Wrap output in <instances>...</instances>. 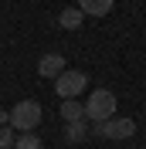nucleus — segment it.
Listing matches in <instances>:
<instances>
[{
	"label": "nucleus",
	"instance_id": "1",
	"mask_svg": "<svg viewBox=\"0 0 146 149\" xmlns=\"http://www.w3.org/2000/svg\"><path fill=\"white\" fill-rule=\"evenodd\" d=\"M116 95L109 92V88H95L92 92V98L85 102V119L88 122H105V119H112L116 115Z\"/></svg>",
	"mask_w": 146,
	"mask_h": 149
},
{
	"label": "nucleus",
	"instance_id": "2",
	"mask_svg": "<svg viewBox=\"0 0 146 149\" xmlns=\"http://www.w3.org/2000/svg\"><path fill=\"white\" fill-rule=\"evenodd\" d=\"M37 122H41V102L34 98H24L10 109V129H20V132H34Z\"/></svg>",
	"mask_w": 146,
	"mask_h": 149
},
{
	"label": "nucleus",
	"instance_id": "3",
	"mask_svg": "<svg viewBox=\"0 0 146 149\" xmlns=\"http://www.w3.org/2000/svg\"><path fill=\"white\" fill-rule=\"evenodd\" d=\"M85 88H88V74H85V71H75V68H65V71L55 78L58 98H78Z\"/></svg>",
	"mask_w": 146,
	"mask_h": 149
},
{
	"label": "nucleus",
	"instance_id": "4",
	"mask_svg": "<svg viewBox=\"0 0 146 149\" xmlns=\"http://www.w3.org/2000/svg\"><path fill=\"white\" fill-rule=\"evenodd\" d=\"M92 136H99V139H129V136H136V122L112 115V119H105V122H95Z\"/></svg>",
	"mask_w": 146,
	"mask_h": 149
},
{
	"label": "nucleus",
	"instance_id": "5",
	"mask_svg": "<svg viewBox=\"0 0 146 149\" xmlns=\"http://www.w3.org/2000/svg\"><path fill=\"white\" fill-rule=\"evenodd\" d=\"M61 71H65V58H61V54H55V51L41 54V61H37V74H44V78H58Z\"/></svg>",
	"mask_w": 146,
	"mask_h": 149
},
{
	"label": "nucleus",
	"instance_id": "6",
	"mask_svg": "<svg viewBox=\"0 0 146 149\" xmlns=\"http://www.w3.org/2000/svg\"><path fill=\"white\" fill-rule=\"evenodd\" d=\"M78 10L85 17H105L112 10V0H78Z\"/></svg>",
	"mask_w": 146,
	"mask_h": 149
},
{
	"label": "nucleus",
	"instance_id": "7",
	"mask_svg": "<svg viewBox=\"0 0 146 149\" xmlns=\"http://www.w3.org/2000/svg\"><path fill=\"white\" fill-rule=\"evenodd\" d=\"M61 119H65V122H78V119H85V102L61 98Z\"/></svg>",
	"mask_w": 146,
	"mask_h": 149
},
{
	"label": "nucleus",
	"instance_id": "8",
	"mask_svg": "<svg viewBox=\"0 0 146 149\" xmlns=\"http://www.w3.org/2000/svg\"><path fill=\"white\" fill-rule=\"evenodd\" d=\"M88 132H92L88 119H78V122H68V125H65V139H68V142H82Z\"/></svg>",
	"mask_w": 146,
	"mask_h": 149
},
{
	"label": "nucleus",
	"instance_id": "9",
	"mask_svg": "<svg viewBox=\"0 0 146 149\" xmlns=\"http://www.w3.org/2000/svg\"><path fill=\"white\" fill-rule=\"evenodd\" d=\"M82 20H85V14L78 7H68V10H61V17H58V24H61L65 31H78L82 27Z\"/></svg>",
	"mask_w": 146,
	"mask_h": 149
},
{
	"label": "nucleus",
	"instance_id": "10",
	"mask_svg": "<svg viewBox=\"0 0 146 149\" xmlns=\"http://www.w3.org/2000/svg\"><path fill=\"white\" fill-rule=\"evenodd\" d=\"M14 149H44V142L37 139L34 132H20L17 142H14Z\"/></svg>",
	"mask_w": 146,
	"mask_h": 149
},
{
	"label": "nucleus",
	"instance_id": "11",
	"mask_svg": "<svg viewBox=\"0 0 146 149\" xmlns=\"http://www.w3.org/2000/svg\"><path fill=\"white\" fill-rule=\"evenodd\" d=\"M14 142H17L14 129H10V125H0V149H14Z\"/></svg>",
	"mask_w": 146,
	"mask_h": 149
},
{
	"label": "nucleus",
	"instance_id": "12",
	"mask_svg": "<svg viewBox=\"0 0 146 149\" xmlns=\"http://www.w3.org/2000/svg\"><path fill=\"white\" fill-rule=\"evenodd\" d=\"M0 125H10V112L7 109H0Z\"/></svg>",
	"mask_w": 146,
	"mask_h": 149
}]
</instances>
